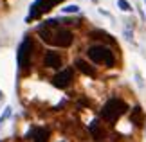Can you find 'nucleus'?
I'll list each match as a JSON object with an SVG mask.
<instances>
[{
    "instance_id": "1",
    "label": "nucleus",
    "mask_w": 146,
    "mask_h": 142,
    "mask_svg": "<svg viewBox=\"0 0 146 142\" xmlns=\"http://www.w3.org/2000/svg\"><path fill=\"white\" fill-rule=\"evenodd\" d=\"M40 38L49 45H54V47H69L72 43V32L69 29H61V27H47V25H40Z\"/></svg>"
},
{
    "instance_id": "2",
    "label": "nucleus",
    "mask_w": 146,
    "mask_h": 142,
    "mask_svg": "<svg viewBox=\"0 0 146 142\" xmlns=\"http://www.w3.org/2000/svg\"><path fill=\"white\" fill-rule=\"evenodd\" d=\"M126 110H128V106H126L125 101L114 97V99H110L108 103L103 106V110H101V117H103L105 121H108V122H114V121H117V119H119Z\"/></svg>"
},
{
    "instance_id": "3",
    "label": "nucleus",
    "mask_w": 146,
    "mask_h": 142,
    "mask_svg": "<svg viewBox=\"0 0 146 142\" xmlns=\"http://www.w3.org/2000/svg\"><path fill=\"white\" fill-rule=\"evenodd\" d=\"M87 54L94 63H103L106 67H114V63H115V58L112 54V50L108 47H105V45H92L87 50Z\"/></svg>"
},
{
    "instance_id": "4",
    "label": "nucleus",
    "mask_w": 146,
    "mask_h": 142,
    "mask_svg": "<svg viewBox=\"0 0 146 142\" xmlns=\"http://www.w3.org/2000/svg\"><path fill=\"white\" fill-rule=\"evenodd\" d=\"M31 52H33V42L31 38H24V42L18 47V65L20 69H27L31 63Z\"/></svg>"
},
{
    "instance_id": "5",
    "label": "nucleus",
    "mask_w": 146,
    "mask_h": 142,
    "mask_svg": "<svg viewBox=\"0 0 146 142\" xmlns=\"http://www.w3.org/2000/svg\"><path fill=\"white\" fill-rule=\"evenodd\" d=\"M60 2H61V0H35L33 5H31V11H29V20L42 16L43 13H47L52 5L60 4Z\"/></svg>"
},
{
    "instance_id": "6",
    "label": "nucleus",
    "mask_w": 146,
    "mask_h": 142,
    "mask_svg": "<svg viewBox=\"0 0 146 142\" xmlns=\"http://www.w3.org/2000/svg\"><path fill=\"white\" fill-rule=\"evenodd\" d=\"M70 81H72V69H65L52 77V85L56 88H67Z\"/></svg>"
},
{
    "instance_id": "7",
    "label": "nucleus",
    "mask_w": 146,
    "mask_h": 142,
    "mask_svg": "<svg viewBox=\"0 0 146 142\" xmlns=\"http://www.w3.org/2000/svg\"><path fill=\"white\" fill-rule=\"evenodd\" d=\"M43 65L49 67V69H60L61 67V56L58 52H54V50H49L45 54V58H43Z\"/></svg>"
},
{
    "instance_id": "8",
    "label": "nucleus",
    "mask_w": 146,
    "mask_h": 142,
    "mask_svg": "<svg viewBox=\"0 0 146 142\" xmlns=\"http://www.w3.org/2000/svg\"><path fill=\"white\" fill-rule=\"evenodd\" d=\"M29 137H33V140H35V142H47V139H49V129H45V128H36V129H33V131H29Z\"/></svg>"
},
{
    "instance_id": "9",
    "label": "nucleus",
    "mask_w": 146,
    "mask_h": 142,
    "mask_svg": "<svg viewBox=\"0 0 146 142\" xmlns=\"http://www.w3.org/2000/svg\"><path fill=\"white\" fill-rule=\"evenodd\" d=\"M76 67H78V69H80L83 74H85V76H90V77L96 76V69H94V67H90L87 61H83V59H78V61H76Z\"/></svg>"
},
{
    "instance_id": "10",
    "label": "nucleus",
    "mask_w": 146,
    "mask_h": 142,
    "mask_svg": "<svg viewBox=\"0 0 146 142\" xmlns=\"http://www.w3.org/2000/svg\"><path fill=\"white\" fill-rule=\"evenodd\" d=\"M130 121H132L133 124H141V122H143V110H141V106H135V108L132 110Z\"/></svg>"
},
{
    "instance_id": "11",
    "label": "nucleus",
    "mask_w": 146,
    "mask_h": 142,
    "mask_svg": "<svg viewBox=\"0 0 146 142\" xmlns=\"http://www.w3.org/2000/svg\"><path fill=\"white\" fill-rule=\"evenodd\" d=\"M90 131H92V135L96 139H101L103 137V131L99 129V122L98 121H92V124H90Z\"/></svg>"
},
{
    "instance_id": "12",
    "label": "nucleus",
    "mask_w": 146,
    "mask_h": 142,
    "mask_svg": "<svg viewBox=\"0 0 146 142\" xmlns=\"http://www.w3.org/2000/svg\"><path fill=\"white\" fill-rule=\"evenodd\" d=\"M11 112H13L11 108H5V112L2 113V115H0V128H2V126H4V122H5V121H7V119L11 117Z\"/></svg>"
},
{
    "instance_id": "13",
    "label": "nucleus",
    "mask_w": 146,
    "mask_h": 142,
    "mask_svg": "<svg viewBox=\"0 0 146 142\" xmlns=\"http://www.w3.org/2000/svg\"><path fill=\"white\" fill-rule=\"evenodd\" d=\"M117 5L123 9V11H132V7H130V4L126 2V0H117Z\"/></svg>"
},
{
    "instance_id": "14",
    "label": "nucleus",
    "mask_w": 146,
    "mask_h": 142,
    "mask_svg": "<svg viewBox=\"0 0 146 142\" xmlns=\"http://www.w3.org/2000/svg\"><path fill=\"white\" fill-rule=\"evenodd\" d=\"M61 11H63V13H78L80 7H78V5H67V7H63Z\"/></svg>"
},
{
    "instance_id": "15",
    "label": "nucleus",
    "mask_w": 146,
    "mask_h": 142,
    "mask_svg": "<svg viewBox=\"0 0 146 142\" xmlns=\"http://www.w3.org/2000/svg\"><path fill=\"white\" fill-rule=\"evenodd\" d=\"M0 99H2V92H0Z\"/></svg>"
},
{
    "instance_id": "16",
    "label": "nucleus",
    "mask_w": 146,
    "mask_h": 142,
    "mask_svg": "<svg viewBox=\"0 0 146 142\" xmlns=\"http://www.w3.org/2000/svg\"><path fill=\"white\" fill-rule=\"evenodd\" d=\"M144 2H146V0H144Z\"/></svg>"
}]
</instances>
